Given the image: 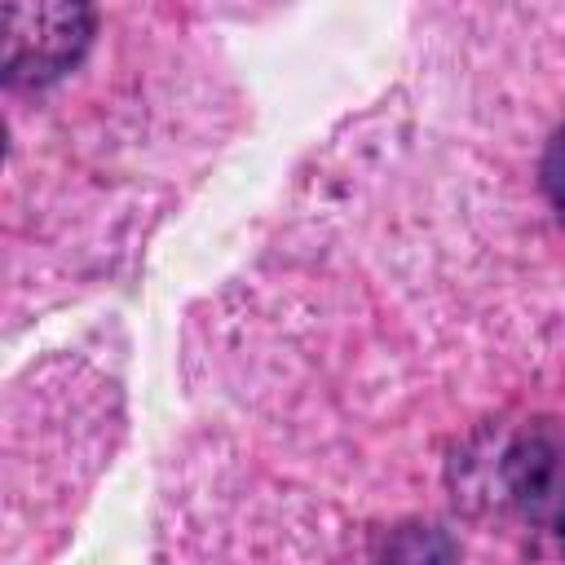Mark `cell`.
Segmentation results:
<instances>
[{
	"instance_id": "1",
	"label": "cell",
	"mask_w": 565,
	"mask_h": 565,
	"mask_svg": "<svg viewBox=\"0 0 565 565\" xmlns=\"http://www.w3.org/2000/svg\"><path fill=\"white\" fill-rule=\"evenodd\" d=\"M97 13L88 4L40 0L0 9V71L9 88H49L93 44Z\"/></svg>"
},
{
	"instance_id": "2",
	"label": "cell",
	"mask_w": 565,
	"mask_h": 565,
	"mask_svg": "<svg viewBox=\"0 0 565 565\" xmlns=\"http://www.w3.org/2000/svg\"><path fill=\"white\" fill-rule=\"evenodd\" d=\"M499 481L508 508L534 534L565 547V424L561 419L525 424L499 459Z\"/></svg>"
},
{
	"instance_id": "3",
	"label": "cell",
	"mask_w": 565,
	"mask_h": 565,
	"mask_svg": "<svg viewBox=\"0 0 565 565\" xmlns=\"http://www.w3.org/2000/svg\"><path fill=\"white\" fill-rule=\"evenodd\" d=\"M375 565H459V552L437 525H397L380 539Z\"/></svg>"
},
{
	"instance_id": "4",
	"label": "cell",
	"mask_w": 565,
	"mask_h": 565,
	"mask_svg": "<svg viewBox=\"0 0 565 565\" xmlns=\"http://www.w3.org/2000/svg\"><path fill=\"white\" fill-rule=\"evenodd\" d=\"M543 194L552 199V207L565 216V128L547 141V150H543Z\"/></svg>"
}]
</instances>
